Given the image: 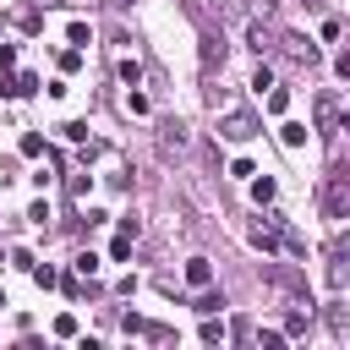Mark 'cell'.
Instances as JSON below:
<instances>
[{
    "label": "cell",
    "mask_w": 350,
    "mask_h": 350,
    "mask_svg": "<svg viewBox=\"0 0 350 350\" xmlns=\"http://www.w3.org/2000/svg\"><path fill=\"white\" fill-rule=\"evenodd\" d=\"M323 213H328V224H345L350 219V170L345 164H334L323 175Z\"/></svg>",
    "instance_id": "6da1fadb"
},
{
    "label": "cell",
    "mask_w": 350,
    "mask_h": 350,
    "mask_svg": "<svg viewBox=\"0 0 350 350\" xmlns=\"http://www.w3.org/2000/svg\"><path fill=\"white\" fill-rule=\"evenodd\" d=\"M219 137H230V142H246V137H257V115H246V109H230V115H219Z\"/></svg>",
    "instance_id": "7a4b0ae2"
},
{
    "label": "cell",
    "mask_w": 350,
    "mask_h": 350,
    "mask_svg": "<svg viewBox=\"0 0 350 350\" xmlns=\"http://www.w3.org/2000/svg\"><path fill=\"white\" fill-rule=\"evenodd\" d=\"M317 131H323V137L339 131V98H334V93H317Z\"/></svg>",
    "instance_id": "3957f363"
},
{
    "label": "cell",
    "mask_w": 350,
    "mask_h": 350,
    "mask_svg": "<svg viewBox=\"0 0 350 350\" xmlns=\"http://www.w3.org/2000/svg\"><path fill=\"white\" fill-rule=\"evenodd\" d=\"M208 279H213V268H208V257H191V262H186V284H197V290H208Z\"/></svg>",
    "instance_id": "277c9868"
},
{
    "label": "cell",
    "mask_w": 350,
    "mask_h": 350,
    "mask_svg": "<svg viewBox=\"0 0 350 350\" xmlns=\"http://www.w3.org/2000/svg\"><path fill=\"white\" fill-rule=\"evenodd\" d=\"M284 49H290V60H301V66H312V60H317V49H312L306 38H295V33L284 38Z\"/></svg>",
    "instance_id": "5b68a950"
},
{
    "label": "cell",
    "mask_w": 350,
    "mask_h": 350,
    "mask_svg": "<svg viewBox=\"0 0 350 350\" xmlns=\"http://www.w3.org/2000/svg\"><path fill=\"white\" fill-rule=\"evenodd\" d=\"M252 246H257L262 257H273V252H279V235H273L268 224H257V230H252Z\"/></svg>",
    "instance_id": "8992f818"
},
{
    "label": "cell",
    "mask_w": 350,
    "mask_h": 350,
    "mask_svg": "<svg viewBox=\"0 0 350 350\" xmlns=\"http://www.w3.org/2000/svg\"><path fill=\"white\" fill-rule=\"evenodd\" d=\"M279 137H284V148H301V142H306V126H301V120H284Z\"/></svg>",
    "instance_id": "52a82bcc"
},
{
    "label": "cell",
    "mask_w": 350,
    "mask_h": 350,
    "mask_svg": "<svg viewBox=\"0 0 350 350\" xmlns=\"http://www.w3.org/2000/svg\"><path fill=\"white\" fill-rule=\"evenodd\" d=\"M109 257H115V262H126V257H131V235H126V230L109 241Z\"/></svg>",
    "instance_id": "ba28073f"
},
{
    "label": "cell",
    "mask_w": 350,
    "mask_h": 350,
    "mask_svg": "<svg viewBox=\"0 0 350 350\" xmlns=\"http://www.w3.org/2000/svg\"><path fill=\"white\" fill-rule=\"evenodd\" d=\"M219 306H224V295H213V290H202V295H197V312H202V317H213Z\"/></svg>",
    "instance_id": "9c48e42d"
},
{
    "label": "cell",
    "mask_w": 350,
    "mask_h": 350,
    "mask_svg": "<svg viewBox=\"0 0 350 350\" xmlns=\"http://www.w3.org/2000/svg\"><path fill=\"white\" fill-rule=\"evenodd\" d=\"M22 153H27V159H44V137L27 131V137H22Z\"/></svg>",
    "instance_id": "30bf717a"
},
{
    "label": "cell",
    "mask_w": 350,
    "mask_h": 350,
    "mask_svg": "<svg viewBox=\"0 0 350 350\" xmlns=\"http://www.w3.org/2000/svg\"><path fill=\"white\" fill-rule=\"evenodd\" d=\"M77 273L93 279V273H98V257H93V252H77Z\"/></svg>",
    "instance_id": "8fae6325"
},
{
    "label": "cell",
    "mask_w": 350,
    "mask_h": 350,
    "mask_svg": "<svg viewBox=\"0 0 350 350\" xmlns=\"http://www.w3.org/2000/svg\"><path fill=\"white\" fill-rule=\"evenodd\" d=\"M120 82H131V88H137V82H142V66H137V60H120Z\"/></svg>",
    "instance_id": "7c38bea8"
},
{
    "label": "cell",
    "mask_w": 350,
    "mask_h": 350,
    "mask_svg": "<svg viewBox=\"0 0 350 350\" xmlns=\"http://www.w3.org/2000/svg\"><path fill=\"white\" fill-rule=\"evenodd\" d=\"M268 109H273V115H284V109H290V93H284V88H273V93H268Z\"/></svg>",
    "instance_id": "4fadbf2b"
},
{
    "label": "cell",
    "mask_w": 350,
    "mask_h": 350,
    "mask_svg": "<svg viewBox=\"0 0 350 350\" xmlns=\"http://www.w3.org/2000/svg\"><path fill=\"white\" fill-rule=\"evenodd\" d=\"M252 197H257V202H273V180H268V175H262V180H252Z\"/></svg>",
    "instance_id": "5bb4252c"
},
{
    "label": "cell",
    "mask_w": 350,
    "mask_h": 350,
    "mask_svg": "<svg viewBox=\"0 0 350 350\" xmlns=\"http://www.w3.org/2000/svg\"><path fill=\"white\" fill-rule=\"evenodd\" d=\"M55 334H60V339H71V334H77V317H71V312H60V317H55Z\"/></svg>",
    "instance_id": "9a60e30c"
},
{
    "label": "cell",
    "mask_w": 350,
    "mask_h": 350,
    "mask_svg": "<svg viewBox=\"0 0 350 350\" xmlns=\"http://www.w3.org/2000/svg\"><path fill=\"white\" fill-rule=\"evenodd\" d=\"M164 148H186V131L180 126H164Z\"/></svg>",
    "instance_id": "2e32d148"
},
{
    "label": "cell",
    "mask_w": 350,
    "mask_h": 350,
    "mask_svg": "<svg viewBox=\"0 0 350 350\" xmlns=\"http://www.w3.org/2000/svg\"><path fill=\"white\" fill-rule=\"evenodd\" d=\"M202 339H208V345H219V339H224V323H213V317H208V323H202Z\"/></svg>",
    "instance_id": "e0dca14e"
},
{
    "label": "cell",
    "mask_w": 350,
    "mask_h": 350,
    "mask_svg": "<svg viewBox=\"0 0 350 350\" xmlns=\"http://www.w3.org/2000/svg\"><path fill=\"white\" fill-rule=\"evenodd\" d=\"M11 66H16V49H11V44H0V71H11Z\"/></svg>",
    "instance_id": "ac0fdd59"
},
{
    "label": "cell",
    "mask_w": 350,
    "mask_h": 350,
    "mask_svg": "<svg viewBox=\"0 0 350 350\" xmlns=\"http://www.w3.org/2000/svg\"><path fill=\"white\" fill-rule=\"evenodd\" d=\"M339 77H345V82H350V49H345V55H339Z\"/></svg>",
    "instance_id": "d6986e66"
},
{
    "label": "cell",
    "mask_w": 350,
    "mask_h": 350,
    "mask_svg": "<svg viewBox=\"0 0 350 350\" xmlns=\"http://www.w3.org/2000/svg\"><path fill=\"white\" fill-rule=\"evenodd\" d=\"M33 5H55V0H33Z\"/></svg>",
    "instance_id": "ffe728a7"
},
{
    "label": "cell",
    "mask_w": 350,
    "mask_h": 350,
    "mask_svg": "<svg viewBox=\"0 0 350 350\" xmlns=\"http://www.w3.org/2000/svg\"><path fill=\"white\" fill-rule=\"evenodd\" d=\"M0 306H5V290H0Z\"/></svg>",
    "instance_id": "44dd1931"
},
{
    "label": "cell",
    "mask_w": 350,
    "mask_h": 350,
    "mask_svg": "<svg viewBox=\"0 0 350 350\" xmlns=\"http://www.w3.org/2000/svg\"><path fill=\"white\" fill-rule=\"evenodd\" d=\"M345 126H350V109H345Z\"/></svg>",
    "instance_id": "7402d4cb"
}]
</instances>
